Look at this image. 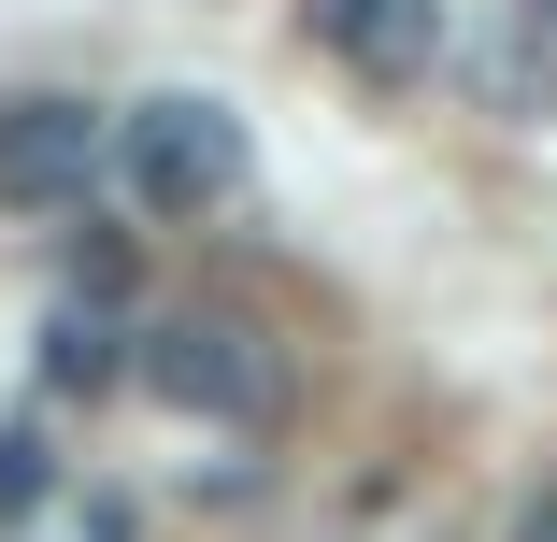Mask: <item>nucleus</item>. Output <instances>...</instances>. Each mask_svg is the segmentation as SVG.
<instances>
[{
	"label": "nucleus",
	"instance_id": "nucleus-2",
	"mask_svg": "<svg viewBox=\"0 0 557 542\" xmlns=\"http://www.w3.org/2000/svg\"><path fill=\"white\" fill-rule=\"evenodd\" d=\"M129 386H158L200 428H272L286 414V357L244 329V314H158V329L129 343Z\"/></svg>",
	"mask_w": 557,
	"mask_h": 542
},
{
	"label": "nucleus",
	"instance_id": "nucleus-6",
	"mask_svg": "<svg viewBox=\"0 0 557 542\" xmlns=\"http://www.w3.org/2000/svg\"><path fill=\"white\" fill-rule=\"evenodd\" d=\"M0 542H144L115 486H86V471H44L15 514H0Z\"/></svg>",
	"mask_w": 557,
	"mask_h": 542
},
{
	"label": "nucleus",
	"instance_id": "nucleus-8",
	"mask_svg": "<svg viewBox=\"0 0 557 542\" xmlns=\"http://www.w3.org/2000/svg\"><path fill=\"white\" fill-rule=\"evenodd\" d=\"M515 542H557V500H529V514H515Z\"/></svg>",
	"mask_w": 557,
	"mask_h": 542
},
{
	"label": "nucleus",
	"instance_id": "nucleus-1",
	"mask_svg": "<svg viewBox=\"0 0 557 542\" xmlns=\"http://www.w3.org/2000/svg\"><path fill=\"white\" fill-rule=\"evenodd\" d=\"M100 157H115V186L158 214V229H214L244 186H258V143H244V115L230 100H200V86H158V100H129L115 129H100Z\"/></svg>",
	"mask_w": 557,
	"mask_h": 542
},
{
	"label": "nucleus",
	"instance_id": "nucleus-7",
	"mask_svg": "<svg viewBox=\"0 0 557 542\" xmlns=\"http://www.w3.org/2000/svg\"><path fill=\"white\" fill-rule=\"evenodd\" d=\"M44 471H58V457H44V443H29V428H0V514H15V500H29V486H44Z\"/></svg>",
	"mask_w": 557,
	"mask_h": 542
},
{
	"label": "nucleus",
	"instance_id": "nucleus-4",
	"mask_svg": "<svg viewBox=\"0 0 557 542\" xmlns=\"http://www.w3.org/2000/svg\"><path fill=\"white\" fill-rule=\"evenodd\" d=\"M314 29H329V58H344L358 86H429L443 43H458L443 0H314Z\"/></svg>",
	"mask_w": 557,
	"mask_h": 542
},
{
	"label": "nucleus",
	"instance_id": "nucleus-3",
	"mask_svg": "<svg viewBox=\"0 0 557 542\" xmlns=\"http://www.w3.org/2000/svg\"><path fill=\"white\" fill-rule=\"evenodd\" d=\"M100 186V115L86 100H15L0 115V200L15 214H72Z\"/></svg>",
	"mask_w": 557,
	"mask_h": 542
},
{
	"label": "nucleus",
	"instance_id": "nucleus-5",
	"mask_svg": "<svg viewBox=\"0 0 557 542\" xmlns=\"http://www.w3.org/2000/svg\"><path fill=\"white\" fill-rule=\"evenodd\" d=\"M44 386L58 400H115L129 386V329H115V257H86V286L44 314Z\"/></svg>",
	"mask_w": 557,
	"mask_h": 542
}]
</instances>
